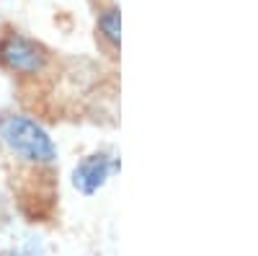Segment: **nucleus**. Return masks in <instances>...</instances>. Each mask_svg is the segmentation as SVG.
<instances>
[{"label":"nucleus","instance_id":"nucleus-1","mask_svg":"<svg viewBox=\"0 0 258 256\" xmlns=\"http://www.w3.org/2000/svg\"><path fill=\"white\" fill-rule=\"evenodd\" d=\"M0 145L31 168H52L57 163V145L39 119L11 112L0 117Z\"/></svg>","mask_w":258,"mask_h":256},{"label":"nucleus","instance_id":"nucleus-2","mask_svg":"<svg viewBox=\"0 0 258 256\" xmlns=\"http://www.w3.org/2000/svg\"><path fill=\"white\" fill-rule=\"evenodd\" d=\"M49 52L41 41L21 34L6 31L0 34V68L18 78H36L47 70Z\"/></svg>","mask_w":258,"mask_h":256},{"label":"nucleus","instance_id":"nucleus-3","mask_svg":"<svg viewBox=\"0 0 258 256\" xmlns=\"http://www.w3.org/2000/svg\"><path fill=\"white\" fill-rule=\"evenodd\" d=\"M121 168V161L116 153L111 150H96V153H88L85 158H80L70 174V181H73V189L83 197H93L98 191L111 181L114 174H119Z\"/></svg>","mask_w":258,"mask_h":256},{"label":"nucleus","instance_id":"nucleus-4","mask_svg":"<svg viewBox=\"0 0 258 256\" xmlns=\"http://www.w3.org/2000/svg\"><path fill=\"white\" fill-rule=\"evenodd\" d=\"M96 34L103 41L106 49H111V52L119 49V44H121V16H119L116 6H109V8H103L98 13V18H96Z\"/></svg>","mask_w":258,"mask_h":256},{"label":"nucleus","instance_id":"nucleus-5","mask_svg":"<svg viewBox=\"0 0 258 256\" xmlns=\"http://www.w3.org/2000/svg\"><path fill=\"white\" fill-rule=\"evenodd\" d=\"M44 251H41V243H36L34 238H26L24 243H16L11 248H6L0 256H41Z\"/></svg>","mask_w":258,"mask_h":256}]
</instances>
